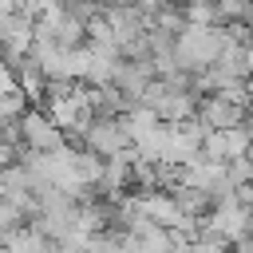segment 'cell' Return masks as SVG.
Listing matches in <instances>:
<instances>
[{"instance_id":"cell-1","label":"cell","mask_w":253,"mask_h":253,"mask_svg":"<svg viewBox=\"0 0 253 253\" xmlns=\"http://www.w3.org/2000/svg\"><path fill=\"white\" fill-rule=\"evenodd\" d=\"M20 126H24V142L32 150H59L63 146V126H55L51 115H24Z\"/></svg>"}]
</instances>
